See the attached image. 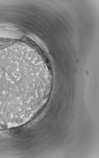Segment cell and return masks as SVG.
Here are the masks:
<instances>
[{
  "label": "cell",
  "mask_w": 99,
  "mask_h": 158,
  "mask_svg": "<svg viewBox=\"0 0 99 158\" xmlns=\"http://www.w3.org/2000/svg\"><path fill=\"white\" fill-rule=\"evenodd\" d=\"M35 78L14 48L0 47V125L17 124L30 105Z\"/></svg>",
  "instance_id": "cell-1"
}]
</instances>
